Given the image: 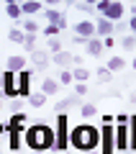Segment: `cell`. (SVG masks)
Returning <instances> with one entry per match:
<instances>
[{"mask_svg": "<svg viewBox=\"0 0 136 154\" xmlns=\"http://www.w3.org/2000/svg\"><path fill=\"white\" fill-rule=\"evenodd\" d=\"M57 90H59V82H57L54 77H44V80H41V93L46 95V98L57 95Z\"/></svg>", "mask_w": 136, "mask_h": 154, "instance_id": "16", "label": "cell"}, {"mask_svg": "<svg viewBox=\"0 0 136 154\" xmlns=\"http://www.w3.org/2000/svg\"><path fill=\"white\" fill-rule=\"evenodd\" d=\"M5 139H8V149H11V154H18V152H21V146H23V134H21V131L11 128Z\"/></svg>", "mask_w": 136, "mask_h": 154, "instance_id": "12", "label": "cell"}, {"mask_svg": "<svg viewBox=\"0 0 136 154\" xmlns=\"http://www.w3.org/2000/svg\"><path fill=\"white\" fill-rule=\"evenodd\" d=\"M72 105H80V98H77V95L59 100V103H57V113H64V110H67V108H72Z\"/></svg>", "mask_w": 136, "mask_h": 154, "instance_id": "22", "label": "cell"}, {"mask_svg": "<svg viewBox=\"0 0 136 154\" xmlns=\"http://www.w3.org/2000/svg\"><path fill=\"white\" fill-rule=\"evenodd\" d=\"M49 54H46V51H41V49H36L33 51V67H39V69H44V67L49 64Z\"/></svg>", "mask_w": 136, "mask_h": 154, "instance_id": "20", "label": "cell"}, {"mask_svg": "<svg viewBox=\"0 0 136 154\" xmlns=\"http://www.w3.org/2000/svg\"><path fill=\"white\" fill-rule=\"evenodd\" d=\"M128 28L134 31V36H136V16H131V18H128Z\"/></svg>", "mask_w": 136, "mask_h": 154, "instance_id": "37", "label": "cell"}, {"mask_svg": "<svg viewBox=\"0 0 136 154\" xmlns=\"http://www.w3.org/2000/svg\"><path fill=\"white\" fill-rule=\"evenodd\" d=\"M0 88H3V98L18 100V75L5 69V72H3V77H0Z\"/></svg>", "mask_w": 136, "mask_h": 154, "instance_id": "4", "label": "cell"}, {"mask_svg": "<svg viewBox=\"0 0 136 154\" xmlns=\"http://www.w3.org/2000/svg\"><path fill=\"white\" fill-rule=\"evenodd\" d=\"M121 46L128 49V51H134L136 49V36H123V38H121Z\"/></svg>", "mask_w": 136, "mask_h": 154, "instance_id": "30", "label": "cell"}, {"mask_svg": "<svg viewBox=\"0 0 136 154\" xmlns=\"http://www.w3.org/2000/svg\"><path fill=\"white\" fill-rule=\"evenodd\" d=\"M85 49H87V57H100V54H103V38H100V36H95V38H90V41H87V44H85Z\"/></svg>", "mask_w": 136, "mask_h": 154, "instance_id": "15", "label": "cell"}, {"mask_svg": "<svg viewBox=\"0 0 136 154\" xmlns=\"http://www.w3.org/2000/svg\"><path fill=\"white\" fill-rule=\"evenodd\" d=\"M0 77H3V72H0ZM0 98H3V88H0Z\"/></svg>", "mask_w": 136, "mask_h": 154, "instance_id": "40", "label": "cell"}, {"mask_svg": "<svg viewBox=\"0 0 136 154\" xmlns=\"http://www.w3.org/2000/svg\"><path fill=\"white\" fill-rule=\"evenodd\" d=\"M67 154H72V152H67Z\"/></svg>", "mask_w": 136, "mask_h": 154, "instance_id": "45", "label": "cell"}, {"mask_svg": "<svg viewBox=\"0 0 136 154\" xmlns=\"http://www.w3.org/2000/svg\"><path fill=\"white\" fill-rule=\"evenodd\" d=\"M100 146V128L93 123H77L70 131V149H77L82 154H93Z\"/></svg>", "mask_w": 136, "mask_h": 154, "instance_id": "1", "label": "cell"}, {"mask_svg": "<svg viewBox=\"0 0 136 154\" xmlns=\"http://www.w3.org/2000/svg\"><path fill=\"white\" fill-rule=\"evenodd\" d=\"M5 69L8 72H23V69H28L26 67V57H21V54H13V57H8L5 59Z\"/></svg>", "mask_w": 136, "mask_h": 154, "instance_id": "11", "label": "cell"}, {"mask_svg": "<svg viewBox=\"0 0 136 154\" xmlns=\"http://www.w3.org/2000/svg\"><path fill=\"white\" fill-rule=\"evenodd\" d=\"M5 16L11 18V21H21V18H23L21 3H5Z\"/></svg>", "mask_w": 136, "mask_h": 154, "instance_id": "18", "label": "cell"}, {"mask_svg": "<svg viewBox=\"0 0 136 154\" xmlns=\"http://www.w3.org/2000/svg\"><path fill=\"white\" fill-rule=\"evenodd\" d=\"M95 77H98V82H108L110 77H113V72H110L108 67H100V69L95 72Z\"/></svg>", "mask_w": 136, "mask_h": 154, "instance_id": "29", "label": "cell"}, {"mask_svg": "<svg viewBox=\"0 0 136 154\" xmlns=\"http://www.w3.org/2000/svg\"><path fill=\"white\" fill-rule=\"evenodd\" d=\"M41 33H44V36H49V38H57V36H59L62 31H59V28H57V26H49V23H46Z\"/></svg>", "mask_w": 136, "mask_h": 154, "instance_id": "31", "label": "cell"}, {"mask_svg": "<svg viewBox=\"0 0 136 154\" xmlns=\"http://www.w3.org/2000/svg\"><path fill=\"white\" fill-rule=\"evenodd\" d=\"M95 113H98V105H95V103H82L80 105V116H82V118H93Z\"/></svg>", "mask_w": 136, "mask_h": 154, "instance_id": "23", "label": "cell"}, {"mask_svg": "<svg viewBox=\"0 0 136 154\" xmlns=\"http://www.w3.org/2000/svg\"><path fill=\"white\" fill-rule=\"evenodd\" d=\"M77 8L85 11V13H90V11H95V3H77Z\"/></svg>", "mask_w": 136, "mask_h": 154, "instance_id": "34", "label": "cell"}, {"mask_svg": "<svg viewBox=\"0 0 136 154\" xmlns=\"http://www.w3.org/2000/svg\"><path fill=\"white\" fill-rule=\"evenodd\" d=\"M8 126L11 128H16V131H21V134H26V128H28V123H26V113H11V118H8Z\"/></svg>", "mask_w": 136, "mask_h": 154, "instance_id": "14", "label": "cell"}, {"mask_svg": "<svg viewBox=\"0 0 136 154\" xmlns=\"http://www.w3.org/2000/svg\"><path fill=\"white\" fill-rule=\"evenodd\" d=\"M131 67H134V69H136V57H134V62H131Z\"/></svg>", "mask_w": 136, "mask_h": 154, "instance_id": "39", "label": "cell"}, {"mask_svg": "<svg viewBox=\"0 0 136 154\" xmlns=\"http://www.w3.org/2000/svg\"><path fill=\"white\" fill-rule=\"evenodd\" d=\"M57 82H59V85H72V82H75L72 69H62V72H59V77H57Z\"/></svg>", "mask_w": 136, "mask_h": 154, "instance_id": "26", "label": "cell"}, {"mask_svg": "<svg viewBox=\"0 0 136 154\" xmlns=\"http://www.w3.org/2000/svg\"><path fill=\"white\" fill-rule=\"evenodd\" d=\"M108 5H110V0H98V3H95V11H98L100 16H105V11H108Z\"/></svg>", "mask_w": 136, "mask_h": 154, "instance_id": "33", "label": "cell"}, {"mask_svg": "<svg viewBox=\"0 0 136 154\" xmlns=\"http://www.w3.org/2000/svg\"><path fill=\"white\" fill-rule=\"evenodd\" d=\"M131 100H136V93H134V98H131Z\"/></svg>", "mask_w": 136, "mask_h": 154, "instance_id": "43", "label": "cell"}, {"mask_svg": "<svg viewBox=\"0 0 136 154\" xmlns=\"http://www.w3.org/2000/svg\"><path fill=\"white\" fill-rule=\"evenodd\" d=\"M75 95H77V98L87 95V85H75Z\"/></svg>", "mask_w": 136, "mask_h": 154, "instance_id": "36", "label": "cell"}, {"mask_svg": "<svg viewBox=\"0 0 136 154\" xmlns=\"http://www.w3.org/2000/svg\"><path fill=\"white\" fill-rule=\"evenodd\" d=\"M113 46H116V38L113 36H105L103 38V49H113Z\"/></svg>", "mask_w": 136, "mask_h": 154, "instance_id": "35", "label": "cell"}, {"mask_svg": "<svg viewBox=\"0 0 136 154\" xmlns=\"http://www.w3.org/2000/svg\"><path fill=\"white\" fill-rule=\"evenodd\" d=\"M31 80H33V69L18 72V98H31Z\"/></svg>", "mask_w": 136, "mask_h": 154, "instance_id": "6", "label": "cell"}, {"mask_svg": "<svg viewBox=\"0 0 136 154\" xmlns=\"http://www.w3.org/2000/svg\"><path fill=\"white\" fill-rule=\"evenodd\" d=\"M70 131H72V126H70V116L67 113H57V118H54V136H57V141H54V152H70Z\"/></svg>", "mask_w": 136, "mask_h": 154, "instance_id": "3", "label": "cell"}, {"mask_svg": "<svg viewBox=\"0 0 136 154\" xmlns=\"http://www.w3.org/2000/svg\"><path fill=\"white\" fill-rule=\"evenodd\" d=\"M44 18L49 21V26H57L59 31H64V28H67V18H64V13L57 11V8H51V5L44 11Z\"/></svg>", "mask_w": 136, "mask_h": 154, "instance_id": "7", "label": "cell"}, {"mask_svg": "<svg viewBox=\"0 0 136 154\" xmlns=\"http://www.w3.org/2000/svg\"><path fill=\"white\" fill-rule=\"evenodd\" d=\"M21 28H23V33H36L39 31V23H36V18H23Z\"/></svg>", "mask_w": 136, "mask_h": 154, "instance_id": "25", "label": "cell"}, {"mask_svg": "<svg viewBox=\"0 0 136 154\" xmlns=\"http://www.w3.org/2000/svg\"><path fill=\"white\" fill-rule=\"evenodd\" d=\"M123 64H126V62L121 59V57H110V59H108V64H105V67H108L110 72H118V69H123Z\"/></svg>", "mask_w": 136, "mask_h": 154, "instance_id": "27", "label": "cell"}, {"mask_svg": "<svg viewBox=\"0 0 136 154\" xmlns=\"http://www.w3.org/2000/svg\"><path fill=\"white\" fill-rule=\"evenodd\" d=\"M44 103H46V95H44L41 90H36V93H31V98H28V105H33V108H41Z\"/></svg>", "mask_w": 136, "mask_h": 154, "instance_id": "24", "label": "cell"}, {"mask_svg": "<svg viewBox=\"0 0 136 154\" xmlns=\"http://www.w3.org/2000/svg\"><path fill=\"white\" fill-rule=\"evenodd\" d=\"M51 62H54L57 67H62V69H70L72 64L80 67V57L70 54V51H59V54H54V57H51Z\"/></svg>", "mask_w": 136, "mask_h": 154, "instance_id": "8", "label": "cell"}, {"mask_svg": "<svg viewBox=\"0 0 136 154\" xmlns=\"http://www.w3.org/2000/svg\"><path fill=\"white\" fill-rule=\"evenodd\" d=\"M0 108H3V100H0Z\"/></svg>", "mask_w": 136, "mask_h": 154, "instance_id": "44", "label": "cell"}, {"mask_svg": "<svg viewBox=\"0 0 136 154\" xmlns=\"http://www.w3.org/2000/svg\"><path fill=\"white\" fill-rule=\"evenodd\" d=\"M72 33L75 36H80V38H95L98 33H95V21H77L75 26H72Z\"/></svg>", "mask_w": 136, "mask_h": 154, "instance_id": "5", "label": "cell"}, {"mask_svg": "<svg viewBox=\"0 0 136 154\" xmlns=\"http://www.w3.org/2000/svg\"><path fill=\"white\" fill-rule=\"evenodd\" d=\"M72 77H75V85H85L93 75H90V69H85V67H75V69H72Z\"/></svg>", "mask_w": 136, "mask_h": 154, "instance_id": "19", "label": "cell"}, {"mask_svg": "<svg viewBox=\"0 0 136 154\" xmlns=\"http://www.w3.org/2000/svg\"><path fill=\"white\" fill-rule=\"evenodd\" d=\"M128 152L136 154V113L128 118Z\"/></svg>", "mask_w": 136, "mask_h": 154, "instance_id": "17", "label": "cell"}, {"mask_svg": "<svg viewBox=\"0 0 136 154\" xmlns=\"http://www.w3.org/2000/svg\"><path fill=\"white\" fill-rule=\"evenodd\" d=\"M54 128L49 126V123H31V126L26 128V134H23V144H26L31 152H51L54 149Z\"/></svg>", "mask_w": 136, "mask_h": 154, "instance_id": "2", "label": "cell"}, {"mask_svg": "<svg viewBox=\"0 0 136 154\" xmlns=\"http://www.w3.org/2000/svg\"><path fill=\"white\" fill-rule=\"evenodd\" d=\"M31 154H44V152H31Z\"/></svg>", "mask_w": 136, "mask_h": 154, "instance_id": "41", "label": "cell"}, {"mask_svg": "<svg viewBox=\"0 0 136 154\" xmlns=\"http://www.w3.org/2000/svg\"><path fill=\"white\" fill-rule=\"evenodd\" d=\"M49 51H51V57L62 51V41H59V38H49Z\"/></svg>", "mask_w": 136, "mask_h": 154, "instance_id": "32", "label": "cell"}, {"mask_svg": "<svg viewBox=\"0 0 136 154\" xmlns=\"http://www.w3.org/2000/svg\"><path fill=\"white\" fill-rule=\"evenodd\" d=\"M123 16H126V3H116V0H110V5H108V11H105L103 18H108L110 23L118 26V21H121Z\"/></svg>", "mask_w": 136, "mask_h": 154, "instance_id": "9", "label": "cell"}, {"mask_svg": "<svg viewBox=\"0 0 136 154\" xmlns=\"http://www.w3.org/2000/svg\"><path fill=\"white\" fill-rule=\"evenodd\" d=\"M21 11H23V18H31L33 13L46 11V3H39V0H26V3H21Z\"/></svg>", "mask_w": 136, "mask_h": 154, "instance_id": "13", "label": "cell"}, {"mask_svg": "<svg viewBox=\"0 0 136 154\" xmlns=\"http://www.w3.org/2000/svg\"><path fill=\"white\" fill-rule=\"evenodd\" d=\"M95 33H98V36H113L116 33V23H110L108 18H103V16H98L95 18Z\"/></svg>", "mask_w": 136, "mask_h": 154, "instance_id": "10", "label": "cell"}, {"mask_svg": "<svg viewBox=\"0 0 136 154\" xmlns=\"http://www.w3.org/2000/svg\"><path fill=\"white\" fill-rule=\"evenodd\" d=\"M13 113H21V100H13Z\"/></svg>", "mask_w": 136, "mask_h": 154, "instance_id": "38", "label": "cell"}, {"mask_svg": "<svg viewBox=\"0 0 136 154\" xmlns=\"http://www.w3.org/2000/svg\"><path fill=\"white\" fill-rule=\"evenodd\" d=\"M23 49L26 51H36V33H26V41H23Z\"/></svg>", "mask_w": 136, "mask_h": 154, "instance_id": "28", "label": "cell"}, {"mask_svg": "<svg viewBox=\"0 0 136 154\" xmlns=\"http://www.w3.org/2000/svg\"><path fill=\"white\" fill-rule=\"evenodd\" d=\"M8 38H11L13 44H21V46H23V41H26V33H23L21 26H13L11 31H8Z\"/></svg>", "mask_w": 136, "mask_h": 154, "instance_id": "21", "label": "cell"}, {"mask_svg": "<svg viewBox=\"0 0 136 154\" xmlns=\"http://www.w3.org/2000/svg\"><path fill=\"white\" fill-rule=\"evenodd\" d=\"M123 154H134V152H123Z\"/></svg>", "mask_w": 136, "mask_h": 154, "instance_id": "42", "label": "cell"}]
</instances>
